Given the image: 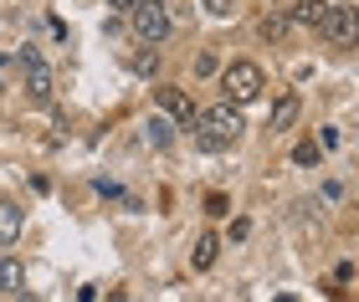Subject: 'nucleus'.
<instances>
[{
	"label": "nucleus",
	"instance_id": "nucleus-1",
	"mask_svg": "<svg viewBox=\"0 0 359 302\" xmlns=\"http://www.w3.org/2000/svg\"><path fill=\"white\" fill-rule=\"evenodd\" d=\"M241 108H231V103H216V108H201L195 113V144H201L205 154H226L241 138Z\"/></svg>",
	"mask_w": 359,
	"mask_h": 302
},
{
	"label": "nucleus",
	"instance_id": "nucleus-2",
	"mask_svg": "<svg viewBox=\"0 0 359 302\" xmlns=\"http://www.w3.org/2000/svg\"><path fill=\"white\" fill-rule=\"evenodd\" d=\"M262 87H267V72L257 67V62H231V67L221 72V92H226V103L231 108H247L262 98Z\"/></svg>",
	"mask_w": 359,
	"mask_h": 302
},
{
	"label": "nucleus",
	"instance_id": "nucleus-3",
	"mask_svg": "<svg viewBox=\"0 0 359 302\" xmlns=\"http://www.w3.org/2000/svg\"><path fill=\"white\" fill-rule=\"evenodd\" d=\"M128 26H134V36L139 41H149V46H159V41H165L170 36V6H165V0H139V6L134 10H128Z\"/></svg>",
	"mask_w": 359,
	"mask_h": 302
},
{
	"label": "nucleus",
	"instance_id": "nucleus-4",
	"mask_svg": "<svg viewBox=\"0 0 359 302\" xmlns=\"http://www.w3.org/2000/svg\"><path fill=\"white\" fill-rule=\"evenodd\" d=\"M329 46H359V6H329V21L318 26Z\"/></svg>",
	"mask_w": 359,
	"mask_h": 302
},
{
	"label": "nucleus",
	"instance_id": "nucleus-5",
	"mask_svg": "<svg viewBox=\"0 0 359 302\" xmlns=\"http://www.w3.org/2000/svg\"><path fill=\"white\" fill-rule=\"evenodd\" d=\"M15 62H21V72H26L31 98H36V103H52V67L41 62V52H31V46H26V52L15 57Z\"/></svg>",
	"mask_w": 359,
	"mask_h": 302
},
{
	"label": "nucleus",
	"instance_id": "nucleus-6",
	"mask_svg": "<svg viewBox=\"0 0 359 302\" xmlns=\"http://www.w3.org/2000/svg\"><path fill=\"white\" fill-rule=\"evenodd\" d=\"M154 98H159V113L175 118V123H185V129L195 123V113H201V108L190 103V92H185V87H154Z\"/></svg>",
	"mask_w": 359,
	"mask_h": 302
},
{
	"label": "nucleus",
	"instance_id": "nucleus-7",
	"mask_svg": "<svg viewBox=\"0 0 359 302\" xmlns=\"http://www.w3.org/2000/svg\"><path fill=\"white\" fill-rule=\"evenodd\" d=\"M287 21H292V26H308V31H318L323 21H329V0H298V6L287 10Z\"/></svg>",
	"mask_w": 359,
	"mask_h": 302
},
{
	"label": "nucleus",
	"instance_id": "nucleus-8",
	"mask_svg": "<svg viewBox=\"0 0 359 302\" xmlns=\"http://www.w3.org/2000/svg\"><path fill=\"white\" fill-rule=\"evenodd\" d=\"M0 292L6 297H21L26 292V266L11 257V251H0Z\"/></svg>",
	"mask_w": 359,
	"mask_h": 302
},
{
	"label": "nucleus",
	"instance_id": "nucleus-9",
	"mask_svg": "<svg viewBox=\"0 0 359 302\" xmlns=\"http://www.w3.org/2000/svg\"><path fill=\"white\" fill-rule=\"evenodd\" d=\"M21 231H26V210L11 205V200H0V246H11Z\"/></svg>",
	"mask_w": 359,
	"mask_h": 302
},
{
	"label": "nucleus",
	"instance_id": "nucleus-10",
	"mask_svg": "<svg viewBox=\"0 0 359 302\" xmlns=\"http://www.w3.org/2000/svg\"><path fill=\"white\" fill-rule=\"evenodd\" d=\"M298 113H303L298 92H283V98L272 103V134H283V129H292V123H298Z\"/></svg>",
	"mask_w": 359,
	"mask_h": 302
},
{
	"label": "nucleus",
	"instance_id": "nucleus-11",
	"mask_svg": "<svg viewBox=\"0 0 359 302\" xmlns=\"http://www.w3.org/2000/svg\"><path fill=\"white\" fill-rule=\"evenodd\" d=\"M216 257H221V236H216V231H205L201 241H195V257H190V261H195V272H210V266H216Z\"/></svg>",
	"mask_w": 359,
	"mask_h": 302
},
{
	"label": "nucleus",
	"instance_id": "nucleus-12",
	"mask_svg": "<svg viewBox=\"0 0 359 302\" xmlns=\"http://www.w3.org/2000/svg\"><path fill=\"white\" fill-rule=\"evenodd\" d=\"M144 138H149L154 149H170V138H175V134H170V118H165V113L149 118V123H144Z\"/></svg>",
	"mask_w": 359,
	"mask_h": 302
},
{
	"label": "nucleus",
	"instance_id": "nucleus-13",
	"mask_svg": "<svg viewBox=\"0 0 359 302\" xmlns=\"http://www.w3.org/2000/svg\"><path fill=\"white\" fill-rule=\"evenodd\" d=\"M257 31H262V36H267V41H283V36H287V31H292V21H287V15H283V10H272V15H262V26H257Z\"/></svg>",
	"mask_w": 359,
	"mask_h": 302
},
{
	"label": "nucleus",
	"instance_id": "nucleus-14",
	"mask_svg": "<svg viewBox=\"0 0 359 302\" xmlns=\"http://www.w3.org/2000/svg\"><path fill=\"white\" fill-rule=\"evenodd\" d=\"M318 159H323L318 144H298V149H292V164H313V169H318Z\"/></svg>",
	"mask_w": 359,
	"mask_h": 302
},
{
	"label": "nucleus",
	"instance_id": "nucleus-15",
	"mask_svg": "<svg viewBox=\"0 0 359 302\" xmlns=\"http://www.w3.org/2000/svg\"><path fill=\"white\" fill-rule=\"evenodd\" d=\"M205 215H226V195H205Z\"/></svg>",
	"mask_w": 359,
	"mask_h": 302
},
{
	"label": "nucleus",
	"instance_id": "nucleus-16",
	"mask_svg": "<svg viewBox=\"0 0 359 302\" xmlns=\"http://www.w3.org/2000/svg\"><path fill=\"white\" fill-rule=\"evenodd\" d=\"M154 67H159V57H154V52H149V57H134V72H154Z\"/></svg>",
	"mask_w": 359,
	"mask_h": 302
},
{
	"label": "nucleus",
	"instance_id": "nucleus-17",
	"mask_svg": "<svg viewBox=\"0 0 359 302\" xmlns=\"http://www.w3.org/2000/svg\"><path fill=\"white\" fill-rule=\"evenodd\" d=\"M210 10H216V15H231V0H210Z\"/></svg>",
	"mask_w": 359,
	"mask_h": 302
},
{
	"label": "nucleus",
	"instance_id": "nucleus-18",
	"mask_svg": "<svg viewBox=\"0 0 359 302\" xmlns=\"http://www.w3.org/2000/svg\"><path fill=\"white\" fill-rule=\"evenodd\" d=\"M108 6H113V10H134L139 0H108Z\"/></svg>",
	"mask_w": 359,
	"mask_h": 302
},
{
	"label": "nucleus",
	"instance_id": "nucleus-19",
	"mask_svg": "<svg viewBox=\"0 0 359 302\" xmlns=\"http://www.w3.org/2000/svg\"><path fill=\"white\" fill-rule=\"evenodd\" d=\"M277 302H292V297H277Z\"/></svg>",
	"mask_w": 359,
	"mask_h": 302
}]
</instances>
